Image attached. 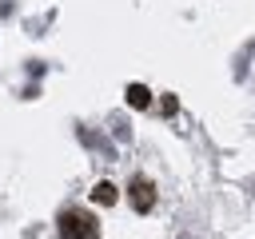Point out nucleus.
<instances>
[{"label":"nucleus","instance_id":"1","mask_svg":"<svg viewBox=\"0 0 255 239\" xmlns=\"http://www.w3.org/2000/svg\"><path fill=\"white\" fill-rule=\"evenodd\" d=\"M60 239H100V223L84 207H68L60 215Z\"/></svg>","mask_w":255,"mask_h":239},{"label":"nucleus","instance_id":"2","mask_svg":"<svg viewBox=\"0 0 255 239\" xmlns=\"http://www.w3.org/2000/svg\"><path fill=\"white\" fill-rule=\"evenodd\" d=\"M131 207L135 211H151L155 207V187H151L147 175H135L131 179Z\"/></svg>","mask_w":255,"mask_h":239},{"label":"nucleus","instance_id":"3","mask_svg":"<svg viewBox=\"0 0 255 239\" xmlns=\"http://www.w3.org/2000/svg\"><path fill=\"white\" fill-rule=\"evenodd\" d=\"M92 203H100V207H108V203H116V187L100 179V183L92 187Z\"/></svg>","mask_w":255,"mask_h":239},{"label":"nucleus","instance_id":"4","mask_svg":"<svg viewBox=\"0 0 255 239\" xmlns=\"http://www.w3.org/2000/svg\"><path fill=\"white\" fill-rule=\"evenodd\" d=\"M128 104H131V108H147V104H151L147 88H143V84H131V88H128Z\"/></svg>","mask_w":255,"mask_h":239}]
</instances>
